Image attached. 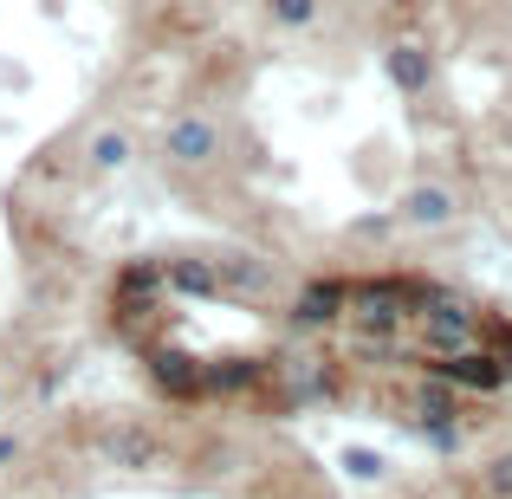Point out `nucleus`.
<instances>
[{
    "label": "nucleus",
    "instance_id": "1",
    "mask_svg": "<svg viewBox=\"0 0 512 499\" xmlns=\"http://www.w3.org/2000/svg\"><path fill=\"white\" fill-rule=\"evenodd\" d=\"M415 312V279H350L338 325L357 337H402Z\"/></svg>",
    "mask_w": 512,
    "mask_h": 499
},
{
    "label": "nucleus",
    "instance_id": "2",
    "mask_svg": "<svg viewBox=\"0 0 512 499\" xmlns=\"http://www.w3.org/2000/svg\"><path fill=\"white\" fill-rule=\"evenodd\" d=\"M163 156L182 169H208L214 156H221V130H214V117H175L169 137H163Z\"/></svg>",
    "mask_w": 512,
    "mask_h": 499
},
{
    "label": "nucleus",
    "instance_id": "3",
    "mask_svg": "<svg viewBox=\"0 0 512 499\" xmlns=\"http://www.w3.org/2000/svg\"><path fill=\"white\" fill-rule=\"evenodd\" d=\"M454 188H441V182H415L409 195H402V221L409 227H448L454 221Z\"/></svg>",
    "mask_w": 512,
    "mask_h": 499
},
{
    "label": "nucleus",
    "instance_id": "4",
    "mask_svg": "<svg viewBox=\"0 0 512 499\" xmlns=\"http://www.w3.org/2000/svg\"><path fill=\"white\" fill-rule=\"evenodd\" d=\"M344 286H350V279H312V286L299 292V305H292V318H299V325H338Z\"/></svg>",
    "mask_w": 512,
    "mask_h": 499
},
{
    "label": "nucleus",
    "instance_id": "5",
    "mask_svg": "<svg viewBox=\"0 0 512 499\" xmlns=\"http://www.w3.org/2000/svg\"><path fill=\"white\" fill-rule=\"evenodd\" d=\"M389 78H396L402 91H428V85H435V59H428L415 39H409V46H389Z\"/></svg>",
    "mask_w": 512,
    "mask_h": 499
},
{
    "label": "nucleus",
    "instance_id": "6",
    "mask_svg": "<svg viewBox=\"0 0 512 499\" xmlns=\"http://www.w3.org/2000/svg\"><path fill=\"white\" fill-rule=\"evenodd\" d=\"M130 150H137V143H130V130H98V137L85 143V156H91V169H124L130 163Z\"/></svg>",
    "mask_w": 512,
    "mask_h": 499
},
{
    "label": "nucleus",
    "instance_id": "7",
    "mask_svg": "<svg viewBox=\"0 0 512 499\" xmlns=\"http://www.w3.org/2000/svg\"><path fill=\"white\" fill-rule=\"evenodd\" d=\"M163 279H169V286H182V292H221V273H214L208 260H169Z\"/></svg>",
    "mask_w": 512,
    "mask_h": 499
},
{
    "label": "nucleus",
    "instance_id": "8",
    "mask_svg": "<svg viewBox=\"0 0 512 499\" xmlns=\"http://www.w3.org/2000/svg\"><path fill=\"white\" fill-rule=\"evenodd\" d=\"M266 13H273V26H286V33H305V26L318 20V0H266Z\"/></svg>",
    "mask_w": 512,
    "mask_h": 499
},
{
    "label": "nucleus",
    "instance_id": "9",
    "mask_svg": "<svg viewBox=\"0 0 512 499\" xmlns=\"http://www.w3.org/2000/svg\"><path fill=\"white\" fill-rule=\"evenodd\" d=\"M214 273H221V286H227V279H234V286H266V279H273L260 260H240V253H221V266H214Z\"/></svg>",
    "mask_w": 512,
    "mask_h": 499
},
{
    "label": "nucleus",
    "instance_id": "10",
    "mask_svg": "<svg viewBox=\"0 0 512 499\" xmlns=\"http://www.w3.org/2000/svg\"><path fill=\"white\" fill-rule=\"evenodd\" d=\"M480 487H487L493 499H512V448H506V454H493V461H487V474H480Z\"/></svg>",
    "mask_w": 512,
    "mask_h": 499
},
{
    "label": "nucleus",
    "instance_id": "11",
    "mask_svg": "<svg viewBox=\"0 0 512 499\" xmlns=\"http://www.w3.org/2000/svg\"><path fill=\"white\" fill-rule=\"evenodd\" d=\"M344 474H350V480H383V454H370V448H344Z\"/></svg>",
    "mask_w": 512,
    "mask_h": 499
},
{
    "label": "nucleus",
    "instance_id": "12",
    "mask_svg": "<svg viewBox=\"0 0 512 499\" xmlns=\"http://www.w3.org/2000/svg\"><path fill=\"white\" fill-rule=\"evenodd\" d=\"M13 454H20V441H13V435H0V467H7Z\"/></svg>",
    "mask_w": 512,
    "mask_h": 499
}]
</instances>
